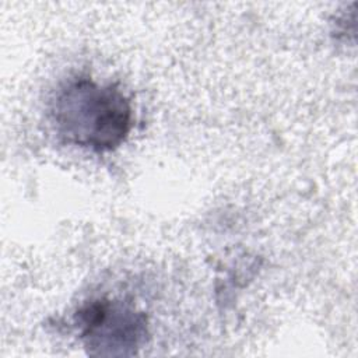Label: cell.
I'll return each mask as SVG.
<instances>
[{
	"instance_id": "2",
	"label": "cell",
	"mask_w": 358,
	"mask_h": 358,
	"mask_svg": "<svg viewBox=\"0 0 358 358\" xmlns=\"http://www.w3.org/2000/svg\"><path fill=\"white\" fill-rule=\"evenodd\" d=\"M73 320L84 348L95 357L134 355L148 338L145 313L120 299L84 302Z\"/></svg>"
},
{
	"instance_id": "1",
	"label": "cell",
	"mask_w": 358,
	"mask_h": 358,
	"mask_svg": "<svg viewBox=\"0 0 358 358\" xmlns=\"http://www.w3.org/2000/svg\"><path fill=\"white\" fill-rule=\"evenodd\" d=\"M50 119L63 143L108 152L130 134L133 109L117 84L76 77L57 90L50 102Z\"/></svg>"
}]
</instances>
